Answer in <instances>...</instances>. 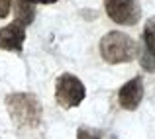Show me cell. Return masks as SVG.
Wrapping results in <instances>:
<instances>
[{"mask_svg": "<svg viewBox=\"0 0 155 139\" xmlns=\"http://www.w3.org/2000/svg\"><path fill=\"white\" fill-rule=\"evenodd\" d=\"M24 41H26V26L20 22H12L0 30V49L12 53H22Z\"/></svg>", "mask_w": 155, "mask_h": 139, "instance_id": "52a82bcc", "label": "cell"}, {"mask_svg": "<svg viewBox=\"0 0 155 139\" xmlns=\"http://www.w3.org/2000/svg\"><path fill=\"white\" fill-rule=\"evenodd\" d=\"M12 10V0H0V20L6 18Z\"/></svg>", "mask_w": 155, "mask_h": 139, "instance_id": "30bf717a", "label": "cell"}, {"mask_svg": "<svg viewBox=\"0 0 155 139\" xmlns=\"http://www.w3.org/2000/svg\"><path fill=\"white\" fill-rule=\"evenodd\" d=\"M143 100V80L141 76H134L126 84H122V88L118 90V102L124 110L134 112L137 110V106Z\"/></svg>", "mask_w": 155, "mask_h": 139, "instance_id": "8992f818", "label": "cell"}, {"mask_svg": "<svg viewBox=\"0 0 155 139\" xmlns=\"http://www.w3.org/2000/svg\"><path fill=\"white\" fill-rule=\"evenodd\" d=\"M57 0H14V16L16 22L22 26H30L35 20V6L38 4H55Z\"/></svg>", "mask_w": 155, "mask_h": 139, "instance_id": "ba28073f", "label": "cell"}, {"mask_svg": "<svg viewBox=\"0 0 155 139\" xmlns=\"http://www.w3.org/2000/svg\"><path fill=\"white\" fill-rule=\"evenodd\" d=\"M104 133L102 129H94V128H79L77 129V139H102Z\"/></svg>", "mask_w": 155, "mask_h": 139, "instance_id": "9c48e42d", "label": "cell"}, {"mask_svg": "<svg viewBox=\"0 0 155 139\" xmlns=\"http://www.w3.org/2000/svg\"><path fill=\"white\" fill-rule=\"evenodd\" d=\"M6 110L14 125L22 129H35L41 125L43 108L41 102L31 92H12L6 96Z\"/></svg>", "mask_w": 155, "mask_h": 139, "instance_id": "6da1fadb", "label": "cell"}, {"mask_svg": "<svg viewBox=\"0 0 155 139\" xmlns=\"http://www.w3.org/2000/svg\"><path fill=\"white\" fill-rule=\"evenodd\" d=\"M84 96H87V88H84L83 80L79 76L71 75V73H63L57 76L55 80V102L63 110H71L83 104Z\"/></svg>", "mask_w": 155, "mask_h": 139, "instance_id": "3957f363", "label": "cell"}, {"mask_svg": "<svg viewBox=\"0 0 155 139\" xmlns=\"http://www.w3.org/2000/svg\"><path fill=\"white\" fill-rule=\"evenodd\" d=\"M137 43L124 31H108L100 39V55L108 65L132 63L137 57Z\"/></svg>", "mask_w": 155, "mask_h": 139, "instance_id": "7a4b0ae2", "label": "cell"}, {"mask_svg": "<svg viewBox=\"0 0 155 139\" xmlns=\"http://www.w3.org/2000/svg\"><path fill=\"white\" fill-rule=\"evenodd\" d=\"M140 53V65L143 71L155 73V16L145 22L143 26V35H141V49Z\"/></svg>", "mask_w": 155, "mask_h": 139, "instance_id": "5b68a950", "label": "cell"}, {"mask_svg": "<svg viewBox=\"0 0 155 139\" xmlns=\"http://www.w3.org/2000/svg\"><path fill=\"white\" fill-rule=\"evenodd\" d=\"M112 139H116V137H112Z\"/></svg>", "mask_w": 155, "mask_h": 139, "instance_id": "8fae6325", "label": "cell"}, {"mask_svg": "<svg viewBox=\"0 0 155 139\" xmlns=\"http://www.w3.org/2000/svg\"><path fill=\"white\" fill-rule=\"evenodd\" d=\"M104 10L118 26H136L141 20L140 0H104Z\"/></svg>", "mask_w": 155, "mask_h": 139, "instance_id": "277c9868", "label": "cell"}]
</instances>
